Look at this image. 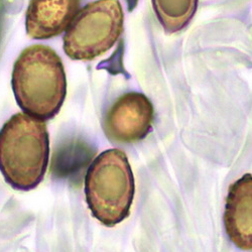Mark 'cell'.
Returning <instances> with one entry per match:
<instances>
[{
    "label": "cell",
    "instance_id": "1",
    "mask_svg": "<svg viewBox=\"0 0 252 252\" xmlns=\"http://www.w3.org/2000/svg\"><path fill=\"white\" fill-rule=\"evenodd\" d=\"M11 85L22 110L47 121L59 114L67 96V77L59 55L50 47L25 49L14 63Z\"/></svg>",
    "mask_w": 252,
    "mask_h": 252
},
{
    "label": "cell",
    "instance_id": "2",
    "mask_svg": "<svg viewBox=\"0 0 252 252\" xmlns=\"http://www.w3.org/2000/svg\"><path fill=\"white\" fill-rule=\"evenodd\" d=\"M50 159L45 121L16 113L0 130V172L18 191H31L44 180Z\"/></svg>",
    "mask_w": 252,
    "mask_h": 252
},
{
    "label": "cell",
    "instance_id": "3",
    "mask_svg": "<svg viewBox=\"0 0 252 252\" xmlns=\"http://www.w3.org/2000/svg\"><path fill=\"white\" fill-rule=\"evenodd\" d=\"M134 193V177L124 152L105 151L92 161L85 177L86 201L103 225L113 227L129 216Z\"/></svg>",
    "mask_w": 252,
    "mask_h": 252
},
{
    "label": "cell",
    "instance_id": "4",
    "mask_svg": "<svg viewBox=\"0 0 252 252\" xmlns=\"http://www.w3.org/2000/svg\"><path fill=\"white\" fill-rule=\"evenodd\" d=\"M119 0H96L83 7L67 29L64 51L76 61H90L111 50L123 32Z\"/></svg>",
    "mask_w": 252,
    "mask_h": 252
},
{
    "label": "cell",
    "instance_id": "5",
    "mask_svg": "<svg viewBox=\"0 0 252 252\" xmlns=\"http://www.w3.org/2000/svg\"><path fill=\"white\" fill-rule=\"evenodd\" d=\"M155 119L150 99L139 92L118 97L105 113L102 127L113 143L129 144L142 140L151 132Z\"/></svg>",
    "mask_w": 252,
    "mask_h": 252
},
{
    "label": "cell",
    "instance_id": "6",
    "mask_svg": "<svg viewBox=\"0 0 252 252\" xmlns=\"http://www.w3.org/2000/svg\"><path fill=\"white\" fill-rule=\"evenodd\" d=\"M224 226L226 234L236 247L252 250V175L246 174L230 186Z\"/></svg>",
    "mask_w": 252,
    "mask_h": 252
},
{
    "label": "cell",
    "instance_id": "7",
    "mask_svg": "<svg viewBox=\"0 0 252 252\" xmlns=\"http://www.w3.org/2000/svg\"><path fill=\"white\" fill-rule=\"evenodd\" d=\"M81 0H31L26 12L30 37L48 39L67 31L80 10Z\"/></svg>",
    "mask_w": 252,
    "mask_h": 252
},
{
    "label": "cell",
    "instance_id": "8",
    "mask_svg": "<svg viewBox=\"0 0 252 252\" xmlns=\"http://www.w3.org/2000/svg\"><path fill=\"white\" fill-rule=\"evenodd\" d=\"M154 10L167 33H175L188 26L193 18L198 0H152Z\"/></svg>",
    "mask_w": 252,
    "mask_h": 252
}]
</instances>
